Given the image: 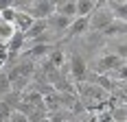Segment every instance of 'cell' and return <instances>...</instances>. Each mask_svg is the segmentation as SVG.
<instances>
[{
  "mask_svg": "<svg viewBox=\"0 0 127 122\" xmlns=\"http://www.w3.org/2000/svg\"><path fill=\"white\" fill-rule=\"evenodd\" d=\"M68 72H70V79L75 81V83H83V81H88V61L83 59L81 55H70L68 57Z\"/></svg>",
  "mask_w": 127,
  "mask_h": 122,
  "instance_id": "obj_1",
  "label": "cell"
},
{
  "mask_svg": "<svg viewBox=\"0 0 127 122\" xmlns=\"http://www.w3.org/2000/svg\"><path fill=\"white\" fill-rule=\"evenodd\" d=\"M9 122H29V118H26L24 113H20V111H11Z\"/></svg>",
  "mask_w": 127,
  "mask_h": 122,
  "instance_id": "obj_18",
  "label": "cell"
},
{
  "mask_svg": "<svg viewBox=\"0 0 127 122\" xmlns=\"http://www.w3.org/2000/svg\"><path fill=\"white\" fill-rule=\"evenodd\" d=\"M46 31H48V26H46V20H35V22L31 24V28H29L26 33H22V35H24L26 44H31V41H35L37 37H42Z\"/></svg>",
  "mask_w": 127,
  "mask_h": 122,
  "instance_id": "obj_9",
  "label": "cell"
},
{
  "mask_svg": "<svg viewBox=\"0 0 127 122\" xmlns=\"http://www.w3.org/2000/svg\"><path fill=\"white\" fill-rule=\"evenodd\" d=\"M125 33H127V22L112 20V24L107 26L101 35H103V37H110V39H116V37H121V39H123V37H125Z\"/></svg>",
  "mask_w": 127,
  "mask_h": 122,
  "instance_id": "obj_11",
  "label": "cell"
},
{
  "mask_svg": "<svg viewBox=\"0 0 127 122\" xmlns=\"http://www.w3.org/2000/svg\"><path fill=\"white\" fill-rule=\"evenodd\" d=\"M88 33V18H75L70 26L66 28V37H70V39H75V37H81Z\"/></svg>",
  "mask_w": 127,
  "mask_h": 122,
  "instance_id": "obj_6",
  "label": "cell"
},
{
  "mask_svg": "<svg viewBox=\"0 0 127 122\" xmlns=\"http://www.w3.org/2000/svg\"><path fill=\"white\" fill-rule=\"evenodd\" d=\"M55 13L68 18V20H75V15H77V0H59V2H55Z\"/></svg>",
  "mask_w": 127,
  "mask_h": 122,
  "instance_id": "obj_7",
  "label": "cell"
},
{
  "mask_svg": "<svg viewBox=\"0 0 127 122\" xmlns=\"http://www.w3.org/2000/svg\"><path fill=\"white\" fill-rule=\"evenodd\" d=\"M72 20H68V18H64V15H57V13H53L51 18L46 20V26H48V31H57V33H66V28L70 26Z\"/></svg>",
  "mask_w": 127,
  "mask_h": 122,
  "instance_id": "obj_12",
  "label": "cell"
},
{
  "mask_svg": "<svg viewBox=\"0 0 127 122\" xmlns=\"http://www.w3.org/2000/svg\"><path fill=\"white\" fill-rule=\"evenodd\" d=\"M13 20H15V11H13L11 7H9V9H4V11H0V22L13 26Z\"/></svg>",
  "mask_w": 127,
  "mask_h": 122,
  "instance_id": "obj_17",
  "label": "cell"
},
{
  "mask_svg": "<svg viewBox=\"0 0 127 122\" xmlns=\"http://www.w3.org/2000/svg\"><path fill=\"white\" fill-rule=\"evenodd\" d=\"M105 7H107V11L112 15V20H118V22L127 20V2L125 0H107Z\"/></svg>",
  "mask_w": 127,
  "mask_h": 122,
  "instance_id": "obj_5",
  "label": "cell"
},
{
  "mask_svg": "<svg viewBox=\"0 0 127 122\" xmlns=\"http://www.w3.org/2000/svg\"><path fill=\"white\" fill-rule=\"evenodd\" d=\"M39 122H51V120H48V118H44V120H39Z\"/></svg>",
  "mask_w": 127,
  "mask_h": 122,
  "instance_id": "obj_19",
  "label": "cell"
},
{
  "mask_svg": "<svg viewBox=\"0 0 127 122\" xmlns=\"http://www.w3.org/2000/svg\"><path fill=\"white\" fill-rule=\"evenodd\" d=\"M103 4H105V2H103ZM103 4H101V7H103ZM101 7L88 18V31L103 33L107 26L112 24V15H110V11H107V9H101Z\"/></svg>",
  "mask_w": 127,
  "mask_h": 122,
  "instance_id": "obj_2",
  "label": "cell"
},
{
  "mask_svg": "<svg viewBox=\"0 0 127 122\" xmlns=\"http://www.w3.org/2000/svg\"><path fill=\"white\" fill-rule=\"evenodd\" d=\"M101 4L103 2H96V0H77V15L75 18H90Z\"/></svg>",
  "mask_w": 127,
  "mask_h": 122,
  "instance_id": "obj_10",
  "label": "cell"
},
{
  "mask_svg": "<svg viewBox=\"0 0 127 122\" xmlns=\"http://www.w3.org/2000/svg\"><path fill=\"white\" fill-rule=\"evenodd\" d=\"M110 55H116L118 59L125 61V55H127V44H125V39H114V41H112V46H110Z\"/></svg>",
  "mask_w": 127,
  "mask_h": 122,
  "instance_id": "obj_15",
  "label": "cell"
},
{
  "mask_svg": "<svg viewBox=\"0 0 127 122\" xmlns=\"http://www.w3.org/2000/svg\"><path fill=\"white\" fill-rule=\"evenodd\" d=\"M35 20L31 18V13H15V20H13V28L18 31V33H26L31 24H33Z\"/></svg>",
  "mask_w": 127,
  "mask_h": 122,
  "instance_id": "obj_14",
  "label": "cell"
},
{
  "mask_svg": "<svg viewBox=\"0 0 127 122\" xmlns=\"http://www.w3.org/2000/svg\"><path fill=\"white\" fill-rule=\"evenodd\" d=\"M7 46V52H9V57H15L18 52H22V50H26V39H24V35L22 33H13V37L4 44Z\"/></svg>",
  "mask_w": 127,
  "mask_h": 122,
  "instance_id": "obj_8",
  "label": "cell"
},
{
  "mask_svg": "<svg viewBox=\"0 0 127 122\" xmlns=\"http://www.w3.org/2000/svg\"><path fill=\"white\" fill-rule=\"evenodd\" d=\"M46 61L51 63V68H55V70H62L64 65H66V61H68V57H66V52H64L62 48H55L48 52V57H46Z\"/></svg>",
  "mask_w": 127,
  "mask_h": 122,
  "instance_id": "obj_13",
  "label": "cell"
},
{
  "mask_svg": "<svg viewBox=\"0 0 127 122\" xmlns=\"http://www.w3.org/2000/svg\"><path fill=\"white\" fill-rule=\"evenodd\" d=\"M121 65H125V61L118 59L116 55H110V52H105L101 55L96 63H94V74H112L114 70H118Z\"/></svg>",
  "mask_w": 127,
  "mask_h": 122,
  "instance_id": "obj_3",
  "label": "cell"
},
{
  "mask_svg": "<svg viewBox=\"0 0 127 122\" xmlns=\"http://www.w3.org/2000/svg\"><path fill=\"white\" fill-rule=\"evenodd\" d=\"M125 122H127V120H125Z\"/></svg>",
  "mask_w": 127,
  "mask_h": 122,
  "instance_id": "obj_21",
  "label": "cell"
},
{
  "mask_svg": "<svg viewBox=\"0 0 127 122\" xmlns=\"http://www.w3.org/2000/svg\"><path fill=\"white\" fill-rule=\"evenodd\" d=\"M0 122H9V120H0Z\"/></svg>",
  "mask_w": 127,
  "mask_h": 122,
  "instance_id": "obj_20",
  "label": "cell"
},
{
  "mask_svg": "<svg viewBox=\"0 0 127 122\" xmlns=\"http://www.w3.org/2000/svg\"><path fill=\"white\" fill-rule=\"evenodd\" d=\"M29 13H31L33 20H48L55 13V2L53 0H33Z\"/></svg>",
  "mask_w": 127,
  "mask_h": 122,
  "instance_id": "obj_4",
  "label": "cell"
},
{
  "mask_svg": "<svg viewBox=\"0 0 127 122\" xmlns=\"http://www.w3.org/2000/svg\"><path fill=\"white\" fill-rule=\"evenodd\" d=\"M13 33H15V28H13L11 24L0 22V44H7V41L13 37Z\"/></svg>",
  "mask_w": 127,
  "mask_h": 122,
  "instance_id": "obj_16",
  "label": "cell"
}]
</instances>
